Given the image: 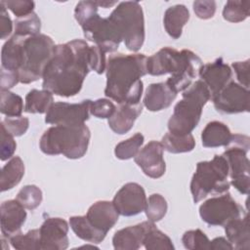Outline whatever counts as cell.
I'll return each instance as SVG.
<instances>
[{
    "label": "cell",
    "instance_id": "4",
    "mask_svg": "<svg viewBox=\"0 0 250 250\" xmlns=\"http://www.w3.org/2000/svg\"><path fill=\"white\" fill-rule=\"evenodd\" d=\"M90 137V130L84 123L55 125L43 133L39 146L48 155L62 154L69 159H78L87 152Z\"/></svg>",
    "mask_w": 250,
    "mask_h": 250
},
{
    "label": "cell",
    "instance_id": "26",
    "mask_svg": "<svg viewBox=\"0 0 250 250\" xmlns=\"http://www.w3.org/2000/svg\"><path fill=\"white\" fill-rule=\"evenodd\" d=\"M23 38L13 35L3 45L1 51V68L10 71H19Z\"/></svg>",
    "mask_w": 250,
    "mask_h": 250
},
{
    "label": "cell",
    "instance_id": "34",
    "mask_svg": "<svg viewBox=\"0 0 250 250\" xmlns=\"http://www.w3.org/2000/svg\"><path fill=\"white\" fill-rule=\"evenodd\" d=\"M144 136L141 133H137L131 138L120 142L114 148V154L118 159L127 160L135 157L139 152L141 146L144 144Z\"/></svg>",
    "mask_w": 250,
    "mask_h": 250
},
{
    "label": "cell",
    "instance_id": "17",
    "mask_svg": "<svg viewBox=\"0 0 250 250\" xmlns=\"http://www.w3.org/2000/svg\"><path fill=\"white\" fill-rule=\"evenodd\" d=\"M198 74L200 80L207 86L211 99L219 94L231 81L232 77L230 67L224 62L222 58L213 62L202 64Z\"/></svg>",
    "mask_w": 250,
    "mask_h": 250
},
{
    "label": "cell",
    "instance_id": "49",
    "mask_svg": "<svg viewBox=\"0 0 250 250\" xmlns=\"http://www.w3.org/2000/svg\"><path fill=\"white\" fill-rule=\"evenodd\" d=\"M20 82L19 74L16 71H10L1 68V90H9Z\"/></svg>",
    "mask_w": 250,
    "mask_h": 250
},
{
    "label": "cell",
    "instance_id": "24",
    "mask_svg": "<svg viewBox=\"0 0 250 250\" xmlns=\"http://www.w3.org/2000/svg\"><path fill=\"white\" fill-rule=\"evenodd\" d=\"M188 20L189 12L185 5L178 4L171 6L164 13V28L170 37L178 39L181 37L183 27Z\"/></svg>",
    "mask_w": 250,
    "mask_h": 250
},
{
    "label": "cell",
    "instance_id": "45",
    "mask_svg": "<svg viewBox=\"0 0 250 250\" xmlns=\"http://www.w3.org/2000/svg\"><path fill=\"white\" fill-rule=\"evenodd\" d=\"M105 53L98 46H90V67L98 74L104 72L106 67Z\"/></svg>",
    "mask_w": 250,
    "mask_h": 250
},
{
    "label": "cell",
    "instance_id": "38",
    "mask_svg": "<svg viewBox=\"0 0 250 250\" xmlns=\"http://www.w3.org/2000/svg\"><path fill=\"white\" fill-rule=\"evenodd\" d=\"M42 190L35 185H27L21 188L17 194V200L28 210H34L42 202Z\"/></svg>",
    "mask_w": 250,
    "mask_h": 250
},
{
    "label": "cell",
    "instance_id": "35",
    "mask_svg": "<svg viewBox=\"0 0 250 250\" xmlns=\"http://www.w3.org/2000/svg\"><path fill=\"white\" fill-rule=\"evenodd\" d=\"M249 1H233L229 0L226 3L223 10V17L229 22H240L249 16Z\"/></svg>",
    "mask_w": 250,
    "mask_h": 250
},
{
    "label": "cell",
    "instance_id": "50",
    "mask_svg": "<svg viewBox=\"0 0 250 250\" xmlns=\"http://www.w3.org/2000/svg\"><path fill=\"white\" fill-rule=\"evenodd\" d=\"M209 249L211 250H218V249H223V250H232L233 247L232 245L229 242L228 239L225 237H216L213 240L209 242Z\"/></svg>",
    "mask_w": 250,
    "mask_h": 250
},
{
    "label": "cell",
    "instance_id": "12",
    "mask_svg": "<svg viewBox=\"0 0 250 250\" xmlns=\"http://www.w3.org/2000/svg\"><path fill=\"white\" fill-rule=\"evenodd\" d=\"M91 104V100H84L79 104L54 103L46 112L45 122L54 125L83 124L89 119Z\"/></svg>",
    "mask_w": 250,
    "mask_h": 250
},
{
    "label": "cell",
    "instance_id": "42",
    "mask_svg": "<svg viewBox=\"0 0 250 250\" xmlns=\"http://www.w3.org/2000/svg\"><path fill=\"white\" fill-rule=\"evenodd\" d=\"M17 148V144L14 140V136L8 133L5 127L1 124V141H0V158L5 161L11 158Z\"/></svg>",
    "mask_w": 250,
    "mask_h": 250
},
{
    "label": "cell",
    "instance_id": "43",
    "mask_svg": "<svg viewBox=\"0 0 250 250\" xmlns=\"http://www.w3.org/2000/svg\"><path fill=\"white\" fill-rule=\"evenodd\" d=\"M99 6L96 1H80L75 7L74 17L77 22L81 25L94 14L98 13Z\"/></svg>",
    "mask_w": 250,
    "mask_h": 250
},
{
    "label": "cell",
    "instance_id": "29",
    "mask_svg": "<svg viewBox=\"0 0 250 250\" xmlns=\"http://www.w3.org/2000/svg\"><path fill=\"white\" fill-rule=\"evenodd\" d=\"M53 94L48 90H30L25 96L24 111L28 113H45L53 103Z\"/></svg>",
    "mask_w": 250,
    "mask_h": 250
},
{
    "label": "cell",
    "instance_id": "13",
    "mask_svg": "<svg viewBox=\"0 0 250 250\" xmlns=\"http://www.w3.org/2000/svg\"><path fill=\"white\" fill-rule=\"evenodd\" d=\"M249 90L240 84L230 81L219 94L211 100L217 111L234 114L249 111Z\"/></svg>",
    "mask_w": 250,
    "mask_h": 250
},
{
    "label": "cell",
    "instance_id": "32",
    "mask_svg": "<svg viewBox=\"0 0 250 250\" xmlns=\"http://www.w3.org/2000/svg\"><path fill=\"white\" fill-rule=\"evenodd\" d=\"M41 21L33 12L25 17L17 18L15 21V33L19 37H29L40 34Z\"/></svg>",
    "mask_w": 250,
    "mask_h": 250
},
{
    "label": "cell",
    "instance_id": "19",
    "mask_svg": "<svg viewBox=\"0 0 250 250\" xmlns=\"http://www.w3.org/2000/svg\"><path fill=\"white\" fill-rule=\"evenodd\" d=\"M85 216L95 229L106 234L117 223L119 214L112 202L101 200L92 204Z\"/></svg>",
    "mask_w": 250,
    "mask_h": 250
},
{
    "label": "cell",
    "instance_id": "25",
    "mask_svg": "<svg viewBox=\"0 0 250 250\" xmlns=\"http://www.w3.org/2000/svg\"><path fill=\"white\" fill-rule=\"evenodd\" d=\"M231 137L232 134L226 124L220 121H211L202 130L201 142L204 147L227 146Z\"/></svg>",
    "mask_w": 250,
    "mask_h": 250
},
{
    "label": "cell",
    "instance_id": "6",
    "mask_svg": "<svg viewBox=\"0 0 250 250\" xmlns=\"http://www.w3.org/2000/svg\"><path fill=\"white\" fill-rule=\"evenodd\" d=\"M229 165L223 155H215L210 161H201L191 178L190 192L193 202L197 203L208 194H223L228 192Z\"/></svg>",
    "mask_w": 250,
    "mask_h": 250
},
{
    "label": "cell",
    "instance_id": "15",
    "mask_svg": "<svg viewBox=\"0 0 250 250\" xmlns=\"http://www.w3.org/2000/svg\"><path fill=\"white\" fill-rule=\"evenodd\" d=\"M163 146L161 143L150 141L134 157L136 164L149 178L158 179L166 171V164L163 158Z\"/></svg>",
    "mask_w": 250,
    "mask_h": 250
},
{
    "label": "cell",
    "instance_id": "39",
    "mask_svg": "<svg viewBox=\"0 0 250 250\" xmlns=\"http://www.w3.org/2000/svg\"><path fill=\"white\" fill-rule=\"evenodd\" d=\"M182 242L186 249H209V242L207 235L199 229L188 230L182 237Z\"/></svg>",
    "mask_w": 250,
    "mask_h": 250
},
{
    "label": "cell",
    "instance_id": "16",
    "mask_svg": "<svg viewBox=\"0 0 250 250\" xmlns=\"http://www.w3.org/2000/svg\"><path fill=\"white\" fill-rule=\"evenodd\" d=\"M39 230L42 250H64L68 247V224L65 220L48 218Z\"/></svg>",
    "mask_w": 250,
    "mask_h": 250
},
{
    "label": "cell",
    "instance_id": "9",
    "mask_svg": "<svg viewBox=\"0 0 250 250\" xmlns=\"http://www.w3.org/2000/svg\"><path fill=\"white\" fill-rule=\"evenodd\" d=\"M249 142L248 136L234 134L223 153L229 165L230 184L242 194H248L250 187V162L247 157Z\"/></svg>",
    "mask_w": 250,
    "mask_h": 250
},
{
    "label": "cell",
    "instance_id": "18",
    "mask_svg": "<svg viewBox=\"0 0 250 250\" xmlns=\"http://www.w3.org/2000/svg\"><path fill=\"white\" fill-rule=\"evenodd\" d=\"M25 208L17 200L4 201L0 206V223L2 236L10 238L17 234L26 219Z\"/></svg>",
    "mask_w": 250,
    "mask_h": 250
},
{
    "label": "cell",
    "instance_id": "11",
    "mask_svg": "<svg viewBox=\"0 0 250 250\" xmlns=\"http://www.w3.org/2000/svg\"><path fill=\"white\" fill-rule=\"evenodd\" d=\"M245 214L242 207L229 192L211 197L199 207V215L209 226H225L229 221Z\"/></svg>",
    "mask_w": 250,
    "mask_h": 250
},
{
    "label": "cell",
    "instance_id": "41",
    "mask_svg": "<svg viewBox=\"0 0 250 250\" xmlns=\"http://www.w3.org/2000/svg\"><path fill=\"white\" fill-rule=\"evenodd\" d=\"M115 109H116L115 105L109 100L98 99L94 102L92 101L90 112L95 117L102 118V119H104V118L108 119L113 114Z\"/></svg>",
    "mask_w": 250,
    "mask_h": 250
},
{
    "label": "cell",
    "instance_id": "46",
    "mask_svg": "<svg viewBox=\"0 0 250 250\" xmlns=\"http://www.w3.org/2000/svg\"><path fill=\"white\" fill-rule=\"evenodd\" d=\"M193 11L195 15L202 20H208L214 17L216 12L215 1H194Z\"/></svg>",
    "mask_w": 250,
    "mask_h": 250
},
{
    "label": "cell",
    "instance_id": "37",
    "mask_svg": "<svg viewBox=\"0 0 250 250\" xmlns=\"http://www.w3.org/2000/svg\"><path fill=\"white\" fill-rule=\"evenodd\" d=\"M168 205L166 199L158 193H153L149 195L146 206V215L148 221L155 223L164 218L167 213Z\"/></svg>",
    "mask_w": 250,
    "mask_h": 250
},
{
    "label": "cell",
    "instance_id": "20",
    "mask_svg": "<svg viewBox=\"0 0 250 250\" xmlns=\"http://www.w3.org/2000/svg\"><path fill=\"white\" fill-rule=\"evenodd\" d=\"M154 223L147 221L117 230L112 237L113 248L116 250H137L143 245L144 237Z\"/></svg>",
    "mask_w": 250,
    "mask_h": 250
},
{
    "label": "cell",
    "instance_id": "44",
    "mask_svg": "<svg viewBox=\"0 0 250 250\" xmlns=\"http://www.w3.org/2000/svg\"><path fill=\"white\" fill-rule=\"evenodd\" d=\"M6 8L11 10L17 18L25 17L33 13L34 2L28 0H15V1H1Z\"/></svg>",
    "mask_w": 250,
    "mask_h": 250
},
{
    "label": "cell",
    "instance_id": "36",
    "mask_svg": "<svg viewBox=\"0 0 250 250\" xmlns=\"http://www.w3.org/2000/svg\"><path fill=\"white\" fill-rule=\"evenodd\" d=\"M12 246L18 250H39L40 244V230L39 229H31L25 234L17 233L9 238Z\"/></svg>",
    "mask_w": 250,
    "mask_h": 250
},
{
    "label": "cell",
    "instance_id": "21",
    "mask_svg": "<svg viewBox=\"0 0 250 250\" xmlns=\"http://www.w3.org/2000/svg\"><path fill=\"white\" fill-rule=\"evenodd\" d=\"M177 94L166 82L152 83L146 91L144 105L149 111H160L171 105Z\"/></svg>",
    "mask_w": 250,
    "mask_h": 250
},
{
    "label": "cell",
    "instance_id": "8",
    "mask_svg": "<svg viewBox=\"0 0 250 250\" xmlns=\"http://www.w3.org/2000/svg\"><path fill=\"white\" fill-rule=\"evenodd\" d=\"M109 18L117 25L129 51H139L145 41V20L142 6L137 1L120 2Z\"/></svg>",
    "mask_w": 250,
    "mask_h": 250
},
{
    "label": "cell",
    "instance_id": "28",
    "mask_svg": "<svg viewBox=\"0 0 250 250\" xmlns=\"http://www.w3.org/2000/svg\"><path fill=\"white\" fill-rule=\"evenodd\" d=\"M69 225L77 237L91 243H100L106 235L95 229L89 223L86 216H73L69 218Z\"/></svg>",
    "mask_w": 250,
    "mask_h": 250
},
{
    "label": "cell",
    "instance_id": "40",
    "mask_svg": "<svg viewBox=\"0 0 250 250\" xmlns=\"http://www.w3.org/2000/svg\"><path fill=\"white\" fill-rule=\"evenodd\" d=\"M1 124L5 127L9 134L14 137H20L23 135L29 126V120L23 116L17 117H5Z\"/></svg>",
    "mask_w": 250,
    "mask_h": 250
},
{
    "label": "cell",
    "instance_id": "47",
    "mask_svg": "<svg viewBox=\"0 0 250 250\" xmlns=\"http://www.w3.org/2000/svg\"><path fill=\"white\" fill-rule=\"evenodd\" d=\"M249 62L250 60H246L244 62H235L231 64L238 82L246 89L249 88Z\"/></svg>",
    "mask_w": 250,
    "mask_h": 250
},
{
    "label": "cell",
    "instance_id": "33",
    "mask_svg": "<svg viewBox=\"0 0 250 250\" xmlns=\"http://www.w3.org/2000/svg\"><path fill=\"white\" fill-rule=\"evenodd\" d=\"M23 109V102L21 96L9 90H1V113L5 114L7 117H17L21 116Z\"/></svg>",
    "mask_w": 250,
    "mask_h": 250
},
{
    "label": "cell",
    "instance_id": "3",
    "mask_svg": "<svg viewBox=\"0 0 250 250\" xmlns=\"http://www.w3.org/2000/svg\"><path fill=\"white\" fill-rule=\"evenodd\" d=\"M202 65L200 58L190 50L177 51L164 47L146 61L147 73L159 76L171 73L166 83L175 91H185L197 75Z\"/></svg>",
    "mask_w": 250,
    "mask_h": 250
},
{
    "label": "cell",
    "instance_id": "48",
    "mask_svg": "<svg viewBox=\"0 0 250 250\" xmlns=\"http://www.w3.org/2000/svg\"><path fill=\"white\" fill-rule=\"evenodd\" d=\"M13 30V22L9 14L7 12V8L0 1V31H1V39H6Z\"/></svg>",
    "mask_w": 250,
    "mask_h": 250
},
{
    "label": "cell",
    "instance_id": "23",
    "mask_svg": "<svg viewBox=\"0 0 250 250\" xmlns=\"http://www.w3.org/2000/svg\"><path fill=\"white\" fill-rule=\"evenodd\" d=\"M225 231L229 242L234 249L248 250L250 248L248 215L229 221L225 226Z\"/></svg>",
    "mask_w": 250,
    "mask_h": 250
},
{
    "label": "cell",
    "instance_id": "14",
    "mask_svg": "<svg viewBox=\"0 0 250 250\" xmlns=\"http://www.w3.org/2000/svg\"><path fill=\"white\" fill-rule=\"evenodd\" d=\"M146 201L145 189L141 185L127 183L116 192L112 204L119 215L131 217L145 211Z\"/></svg>",
    "mask_w": 250,
    "mask_h": 250
},
{
    "label": "cell",
    "instance_id": "5",
    "mask_svg": "<svg viewBox=\"0 0 250 250\" xmlns=\"http://www.w3.org/2000/svg\"><path fill=\"white\" fill-rule=\"evenodd\" d=\"M209 100L210 92L201 80L191 83L183 92V99L174 107L168 121L169 132L176 135L190 134L197 126L202 108Z\"/></svg>",
    "mask_w": 250,
    "mask_h": 250
},
{
    "label": "cell",
    "instance_id": "30",
    "mask_svg": "<svg viewBox=\"0 0 250 250\" xmlns=\"http://www.w3.org/2000/svg\"><path fill=\"white\" fill-rule=\"evenodd\" d=\"M160 143L163 148L171 153L188 152L195 146V141L191 134L176 135L169 132L162 137Z\"/></svg>",
    "mask_w": 250,
    "mask_h": 250
},
{
    "label": "cell",
    "instance_id": "22",
    "mask_svg": "<svg viewBox=\"0 0 250 250\" xmlns=\"http://www.w3.org/2000/svg\"><path fill=\"white\" fill-rule=\"evenodd\" d=\"M142 111L143 104L141 103L135 104H120L119 107H117L113 114L108 118V126L114 133L124 135L132 129L136 119L139 117Z\"/></svg>",
    "mask_w": 250,
    "mask_h": 250
},
{
    "label": "cell",
    "instance_id": "7",
    "mask_svg": "<svg viewBox=\"0 0 250 250\" xmlns=\"http://www.w3.org/2000/svg\"><path fill=\"white\" fill-rule=\"evenodd\" d=\"M55 47L52 38L45 34L23 38L18 71L21 83L29 84L42 78L44 69L54 55Z\"/></svg>",
    "mask_w": 250,
    "mask_h": 250
},
{
    "label": "cell",
    "instance_id": "2",
    "mask_svg": "<svg viewBox=\"0 0 250 250\" xmlns=\"http://www.w3.org/2000/svg\"><path fill=\"white\" fill-rule=\"evenodd\" d=\"M147 58L143 54H114L106 62L104 95L119 104H139L144 86L142 77L147 73Z\"/></svg>",
    "mask_w": 250,
    "mask_h": 250
},
{
    "label": "cell",
    "instance_id": "10",
    "mask_svg": "<svg viewBox=\"0 0 250 250\" xmlns=\"http://www.w3.org/2000/svg\"><path fill=\"white\" fill-rule=\"evenodd\" d=\"M80 26L85 38L94 42L104 53L116 51L123 40L115 22L109 17L101 18L98 13L94 14Z\"/></svg>",
    "mask_w": 250,
    "mask_h": 250
},
{
    "label": "cell",
    "instance_id": "31",
    "mask_svg": "<svg viewBox=\"0 0 250 250\" xmlns=\"http://www.w3.org/2000/svg\"><path fill=\"white\" fill-rule=\"evenodd\" d=\"M143 245L146 250H173L175 249L172 240L168 235L159 230L153 224L146 231Z\"/></svg>",
    "mask_w": 250,
    "mask_h": 250
},
{
    "label": "cell",
    "instance_id": "51",
    "mask_svg": "<svg viewBox=\"0 0 250 250\" xmlns=\"http://www.w3.org/2000/svg\"><path fill=\"white\" fill-rule=\"evenodd\" d=\"M96 3L99 7H104V8H108L116 4V2H108V1H96Z\"/></svg>",
    "mask_w": 250,
    "mask_h": 250
},
{
    "label": "cell",
    "instance_id": "1",
    "mask_svg": "<svg viewBox=\"0 0 250 250\" xmlns=\"http://www.w3.org/2000/svg\"><path fill=\"white\" fill-rule=\"evenodd\" d=\"M90 70V46L86 41L74 39L56 45L43 72L42 87L57 96H75Z\"/></svg>",
    "mask_w": 250,
    "mask_h": 250
},
{
    "label": "cell",
    "instance_id": "27",
    "mask_svg": "<svg viewBox=\"0 0 250 250\" xmlns=\"http://www.w3.org/2000/svg\"><path fill=\"white\" fill-rule=\"evenodd\" d=\"M23 175H24L23 161L21 160V157L14 156L2 168L1 178H0L1 191H6L16 187L21 182Z\"/></svg>",
    "mask_w": 250,
    "mask_h": 250
}]
</instances>
